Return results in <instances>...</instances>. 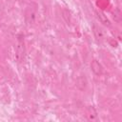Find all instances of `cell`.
<instances>
[{
  "label": "cell",
  "mask_w": 122,
  "mask_h": 122,
  "mask_svg": "<svg viewBox=\"0 0 122 122\" xmlns=\"http://www.w3.org/2000/svg\"><path fill=\"white\" fill-rule=\"evenodd\" d=\"M38 17V5L35 2H30L25 7L24 18L28 26H33Z\"/></svg>",
  "instance_id": "6da1fadb"
},
{
  "label": "cell",
  "mask_w": 122,
  "mask_h": 122,
  "mask_svg": "<svg viewBox=\"0 0 122 122\" xmlns=\"http://www.w3.org/2000/svg\"><path fill=\"white\" fill-rule=\"evenodd\" d=\"M17 54L20 60L24 58L25 54V47H24V39H22V36L18 38L17 40Z\"/></svg>",
  "instance_id": "7a4b0ae2"
},
{
  "label": "cell",
  "mask_w": 122,
  "mask_h": 122,
  "mask_svg": "<svg viewBox=\"0 0 122 122\" xmlns=\"http://www.w3.org/2000/svg\"><path fill=\"white\" fill-rule=\"evenodd\" d=\"M91 68L92 71L96 74V75H100L103 73V67L101 66V64L97 61V60H92L91 63Z\"/></svg>",
  "instance_id": "3957f363"
},
{
  "label": "cell",
  "mask_w": 122,
  "mask_h": 122,
  "mask_svg": "<svg viewBox=\"0 0 122 122\" xmlns=\"http://www.w3.org/2000/svg\"><path fill=\"white\" fill-rule=\"evenodd\" d=\"M92 30H93V33H94L96 39L102 40V39L104 38V31H103V30H102L99 26L93 25V26H92Z\"/></svg>",
  "instance_id": "277c9868"
},
{
  "label": "cell",
  "mask_w": 122,
  "mask_h": 122,
  "mask_svg": "<svg viewBox=\"0 0 122 122\" xmlns=\"http://www.w3.org/2000/svg\"><path fill=\"white\" fill-rule=\"evenodd\" d=\"M96 14H97V17H98L99 21H100L102 24H104L105 26H108V27L111 26V22H110V20H109V19H108L102 12H96Z\"/></svg>",
  "instance_id": "5b68a950"
}]
</instances>
